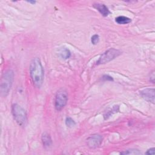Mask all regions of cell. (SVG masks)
I'll use <instances>...</instances> for the list:
<instances>
[{"mask_svg": "<svg viewBox=\"0 0 155 155\" xmlns=\"http://www.w3.org/2000/svg\"><path fill=\"white\" fill-rule=\"evenodd\" d=\"M29 72L34 84L37 87L40 88L44 81V70L39 58H35L31 61Z\"/></svg>", "mask_w": 155, "mask_h": 155, "instance_id": "1", "label": "cell"}, {"mask_svg": "<svg viewBox=\"0 0 155 155\" xmlns=\"http://www.w3.org/2000/svg\"><path fill=\"white\" fill-rule=\"evenodd\" d=\"M14 79V72L12 70H6L3 75L0 82V92L3 97H6L11 89Z\"/></svg>", "mask_w": 155, "mask_h": 155, "instance_id": "2", "label": "cell"}, {"mask_svg": "<svg viewBox=\"0 0 155 155\" xmlns=\"http://www.w3.org/2000/svg\"><path fill=\"white\" fill-rule=\"evenodd\" d=\"M12 113L16 122L21 127H24L27 122L26 111L18 104H14L12 107Z\"/></svg>", "mask_w": 155, "mask_h": 155, "instance_id": "3", "label": "cell"}, {"mask_svg": "<svg viewBox=\"0 0 155 155\" xmlns=\"http://www.w3.org/2000/svg\"><path fill=\"white\" fill-rule=\"evenodd\" d=\"M122 54V52L119 50L111 48L103 53L99 60L96 62V65H101L107 64L111 61L115 60L116 58L118 57Z\"/></svg>", "mask_w": 155, "mask_h": 155, "instance_id": "4", "label": "cell"}, {"mask_svg": "<svg viewBox=\"0 0 155 155\" xmlns=\"http://www.w3.org/2000/svg\"><path fill=\"white\" fill-rule=\"evenodd\" d=\"M68 93L64 89H60L55 96V108L57 111H60L65 107L68 101Z\"/></svg>", "mask_w": 155, "mask_h": 155, "instance_id": "5", "label": "cell"}, {"mask_svg": "<svg viewBox=\"0 0 155 155\" xmlns=\"http://www.w3.org/2000/svg\"><path fill=\"white\" fill-rule=\"evenodd\" d=\"M103 137L99 134H93L90 135L86 140L87 146L91 149H95L99 147L102 144Z\"/></svg>", "mask_w": 155, "mask_h": 155, "instance_id": "6", "label": "cell"}, {"mask_svg": "<svg viewBox=\"0 0 155 155\" xmlns=\"http://www.w3.org/2000/svg\"><path fill=\"white\" fill-rule=\"evenodd\" d=\"M140 95L142 96L143 99L145 101L151 102L152 104H154V89L153 88H146L145 89L142 90L139 92Z\"/></svg>", "mask_w": 155, "mask_h": 155, "instance_id": "7", "label": "cell"}, {"mask_svg": "<svg viewBox=\"0 0 155 155\" xmlns=\"http://www.w3.org/2000/svg\"><path fill=\"white\" fill-rule=\"evenodd\" d=\"M93 6L95 9H96L104 17H107L108 15H110L111 14L108 8L104 4L95 3L93 5Z\"/></svg>", "mask_w": 155, "mask_h": 155, "instance_id": "8", "label": "cell"}, {"mask_svg": "<svg viewBox=\"0 0 155 155\" xmlns=\"http://www.w3.org/2000/svg\"><path fill=\"white\" fill-rule=\"evenodd\" d=\"M41 140L43 147L45 148H49L52 145V140L51 136L47 132H44V133H43L41 136Z\"/></svg>", "mask_w": 155, "mask_h": 155, "instance_id": "9", "label": "cell"}, {"mask_svg": "<svg viewBox=\"0 0 155 155\" xmlns=\"http://www.w3.org/2000/svg\"><path fill=\"white\" fill-rule=\"evenodd\" d=\"M59 55L64 60L69 59L71 56V52L67 48L63 47L59 50Z\"/></svg>", "mask_w": 155, "mask_h": 155, "instance_id": "10", "label": "cell"}, {"mask_svg": "<svg viewBox=\"0 0 155 155\" xmlns=\"http://www.w3.org/2000/svg\"><path fill=\"white\" fill-rule=\"evenodd\" d=\"M115 21L118 24H127L131 22V20L127 17L119 16L115 18Z\"/></svg>", "mask_w": 155, "mask_h": 155, "instance_id": "11", "label": "cell"}, {"mask_svg": "<svg viewBox=\"0 0 155 155\" xmlns=\"http://www.w3.org/2000/svg\"><path fill=\"white\" fill-rule=\"evenodd\" d=\"M141 153L139 150H137V149H129V150H125L124 151H122L121 153V154H124V155H126V154H140Z\"/></svg>", "mask_w": 155, "mask_h": 155, "instance_id": "12", "label": "cell"}, {"mask_svg": "<svg viewBox=\"0 0 155 155\" xmlns=\"http://www.w3.org/2000/svg\"><path fill=\"white\" fill-rule=\"evenodd\" d=\"M118 110H119V106H118V105L113 106V107L112 108V110H110V111H108V112L106 114V115L104 116L105 119H107L108 117H110V116H111V115H112V114H113V113L117 112Z\"/></svg>", "mask_w": 155, "mask_h": 155, "instance_id": "13", "label": "cell"}, {"mask_svg": "<svg viewBox=\"0 0 155 155\" xmlns=\"http://www.w3.org/2000/svg\"><path fill=\"white\" fill-rule=\"evenodd\" d=\"M66 124L68 127H73L75 125L76 123L73 119L70 117H67L66 119Z\"/></svg>", "mask_w": 155, "mask_h": 155, "instance_id": "14", "label": "cell"}, {"mask_svg": "<svg viewBox=\"0 0 155 155\" xmlns=\"http://www.w3.org/2000/svg\"><path fill=\"white\" fill-rule=\"evenodd\" d=\"M99 41V37L98 35H94L91 38V42L93 45L97 44Z\"/></svg>", "mask_w": 155, "mask_h": 155, "instance_id": "15", "label": "cell"}, {"mask_svg": "<svg viewBox=\"0 0 155 155\" xmlns=\"http://www.w3.org/2000/svg\"><path fill=\"white\" fill-rule=\"evenodd\" d=\"M154 70H153L150 72V81H151L152 83H154V79H155V74H154Z\"/></svg>", "mask_w": 155, "mask_h": 155, "instance_id": "16", "label": "cell"}, {"mask_svg": "<svg viewBox=\"0 0 155 155\" xmlns=\"http://www.w3.org/2000/svg\"><path fill=\"white\" fill-rule=\"evenodd\" d=\"M102 79L104 81H113V79L111 76H109L108 75H105L102 76Z\"/></svg>", "mask_w": 155, "mask_h": 155, "instance_id": "17", "label": "cell"}, {"mask_svg": "<svg viewBox=\"0 0 155 155\" xmlns=\"http://www.w3.org/2000/svg\"><path fill=\"white\" fill-rule=\"evenodd\" d=\"M154 148H150V149H148L147 151H146V153H145V154H150V155H154V154H155V152H154Z\"/></svg>", "mask_w": 155, "mask_h": 155, "instance_id": "18", "label": "cell"}, {"mask_svg": "<svg viewBox=\"0 0 155 155\" xmlns=\"http://www.w3.org/2000/svg\"><path fill=\"white\" fill-rule=\"evenodd\" d=\"M28 3H31V4H34H34H35V3H36V2H35V1H34H34H33V2H32V1H29V2H28Z\"/></svg>", "mask_w": 155, "mask_h": 155, "instance_id": "19", "label": "cell"}]
</instances>
